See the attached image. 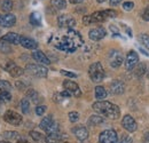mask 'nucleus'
<instances>
[{"mask_svg":"<svg viewBox=\"0 0 149 143\" xmlns=\"http://www.w3.org/2000/svg\"><path fill=\"white\" fill-rule=\"evenodd\" d=\"M93 110L100 116H104L109 119H118L120 116V109L116 104L108 101H97L93 104Z\"/></svg>","mask_w":149,"mask_h":143,"instance_id":"obj_1","label":"nucleus"},{"mask_svg":"<svg viewBox=\"0 0 149 143\" xmlns=\"http://www.w3.org/2000/svg\"><path fill=\"white\" fill-rule=\"evenodd\" d=\"M88 74L93 83H101L106 76L103 67L100 62H95L93 64H91V67L88 69Z\"/></svg>","mask_w":149,"mask_h":143,"instance_id":"obj_2","label":"nucleus"},{"mask_svg":"<svg viewBox=\"0 0 149 143\" xmlns=\"http://www.w3.org/2000/svg\"><path fill=\"white\" fill-rule=\"evenodd\" d=\"M108 18L106 10H100V12H95L91 15H85L83 17V23L85 25H90L92 23H101L103 21H106Z\"/></svg>","mask_w":149,"mask_h":143,"instance_id":"obj_3","label":"nucleus"},{"mask_svg":"<svg viewBox=\"0 0 149 143\" xmlns=\"http://www.w3.org/2000/svg\"><path fill=\"white\" fill-rule=\"evenodd\" d=\"M25 70L29 74L33 77H38V78H46L48 73L47 68H45L41 64H28L25 67Z\"/></svg>","mask_w":149,"mask_h":143,"instance_id":"obj_4","label":"nucleus"},{"mask_svg":"<svg viewBox=\"0 0 149 143\" xmlns=\"http://www.w3.org/2000/svg\"><path fill=\"white\" fill-rule=\"evenodd\" d=\"M108 61H109V64L110 67L113 69H117L119 68L123 62H124V57H123V54L120 53L119 51H116V49H112L108 54Z\"/></svg>","mask_w":149,"mask_h":143,"instance_id":"obj_5","label":"nucleus"},{"mask_svg":"<svg viewBox=\"0 0 149 143\" xmlns=\"http://www.w3.org/2000/svg\"><path fill=\"white\" fill-rule=\"evenodd\" d=\"M3 119H5V121H7L8 124L13 126H19L22 124V120H23L22 116L17 112L13 111V110L6 111L5 115H3Z\"/></svg>","mask_w":149,"mask_h":143,"instance_id":"obj_6","label":"nucleus"},{"mask_svg":"<svg viewBox=\"0 0 149 143\" xmlns=\"http://www.w3.org/2000/svg\"><path fill=\"white\" fill-rule=\"evenodd\" d=\"M139 55L135 51H130L127 55H126V58H125V69L127 71H132L138 64H139Z\"/></svg>","mask_w":149,"mask_h":143,"instance_id":"obj_7","label":"nucleus"},{"mask_svg":"<svg viewBox=\"0 0 149 143\" xmlns=\"http://www.w3.org/2000/svg\"><path fill=\"white\" fill-rule=\"evenodd\" d=\"M117 141H118V136H117L116 131H113V129L103 131L99 136L100 143H116Z\"/></svg>","mask_w":149,"mask_h":143,"instance_id":"obj_8","label":"nucleus"},{"mask_svg":"<svg viewBox=\"0 0 149 143\" xmlns=\"http://www.w3.org/2000/svg\"><path fill=\"white\" fill-rule=\"evenodd\" d=\"M57 24L60 28H68V29H72L76 25V21L74 17H71L70 15L67 14H62L57 17Z\"/></svg>","mask_w":149,"mask_h":143,"instance_id":"obj_9","label":"nucleus"},{"mask_svg":"<svg viewBox=\"0 0 149 143\" xmlns=\"http://www.w3.org/2000/svg\"><path fill=\"white\" fill-rule=\"evenodd\" d=\"M122 126L127 131V132H135L138 125H136V121L134 120V118L130 116V115H125L122 119Z\"/></svg>","mask_w":149,"mask_h":143,"instance_id":"obj_10","label":"nucleus"},{"mask_svg":"<svg viewBox=\"0 0 149 143\" xmlns=\"http://www.w3.org/2000/svg\"><path fill=\"white\" fill-rule=\"evenodd\" d=\"M106 36H107V31H106V29L102 28V26L94 28L92 30H90V32H88L90 39L93 40V41H99V40L103 39Z\"/></svg>","mask_w":149,"mask_h":143,"instance_id":"obj_11","label":"nucleus"},{"mask_svg":"<svg viewBox=\"0 0 149 143\" xmlns=\"http://www.w3.org/2000/svg\"><path fill=\"white\" fill-rule=\"evenodd\" d=\"M16 23V16L12 13H7L5 15L0 16V26L1 28H10L15 25Z\"/></svg>","mask_w":149,"mask_h":143,"instance_id":"obj_12","label":"nucleus"},{"mask_svg":"<svg viewBox=\"0 0 149 143\" xmlns=\"http://www.w3.org/2000/svg\"><path fill=\"white\" fill-rule=\"evenodd\" d=\"M63 87L64 90L70 92L71 94H74L76 97H80L81 95V90L79 88V86L74 83V81H71V80H64L63 81Z\"/></svg>","mask_w":149,"mask_h":143,"instance_id":"obj_13","label":"nucleus"},{"mask_svg":"<svg viewBox=\"0 0 149 143\" xmlns=\"http://www.w3.org/2000/svg\"><path fill=\"white\" fill-rule=\"evenodd\" d=\"M72 133L79 141H84L88 137V131L85 126H77L72 128Z\"/></svg>","mask_w":149,"mask_h":143,"instance_id":"obj_14","label":"nucleus"},{"mask_svg":"<svg viewBox=\"0 0 149 143\" xmlns=\"http://www.w3.org/2000/svg\"><path fill=\"white\" fill-rule=\"evenodd\" d=\"M0 41L13 44V45H19V41H21V36L15 33V32H8L7 35H5V36H2L0 38Z\"/></svg>","mask_w":149,"mask_h":143,"instance_id":"obj_15","label":"nucleus"},{"mask_svg":"<svg viewBox=\"0 0 149 143\" xmlns=\"http://www.w3.org/2000/svg\"><path fill=\"white\" fill-rule=\"evenodd\" d=\"M19 45H22L26 49H32V51H36L38 47L37 41L33 40V39H31V38H29V37H21Z\"/></svg>","mask_w":149,"mask_h":143,"instance_id":"obj_16","label":"nucleus"},{"mask_svg":"<svg viewBox=\"0 0 149 143\" xmlns=\"http://www.w3.org/2000/svg\"><path fill=\"white\" fill-rule=\"evenodd\" d=\"M32 57H33L35 61H37L38 63H40L41 65H44V64L45 65H48L51 63V60L42 53L41 51H38V49H36L35 52H32Z\"/></svg>","mask_w":149,"mask_h":143,"instance_id":"obj_17","label":"nucleus"},{"mask_svg":"<svg viewBox=\"0 0 149 143\" xmlns=\"http://www.w3.org/2000/svg\"><path fill=\"white\" fill-rule=\"evenodd\" d=\"M125 90V85L120 81V80H113L110 85V92L111 94L115 95H119V94H123Z\"/></svg>","mask_w":149,"mask_h":143,"instance_id":"obj_18","label":"nucleus"},{"mask_svg":"<svg viewBox=\"0 0 149 143\" xmlns=\"http://www.w3.org/2000/svg\"><path fill=\"white\" fill-rule=\"evenodd\" d=\"M94 94H95V99L97 101H103L106 97H107V90H104V87L102 86H96L95 90H94Z\"/></svg>","mask_w":149,"mask_h":143,"instance_id":"obj_19","label":"nucleus"},{"mask_svg":"<svg viewBox=\"0 0 149 143\" xmlns=\"http://www.w3.org/2000/svg\"><path fill=\"white\" fill-rule=\"evenodd\" d=\"M145 73H147V65H146L145 63H139V64L135 67L134 74H135L138 78H141L142 76H145Z\"/></svg>","mask_w":149,"mask_h":143,"instance_id":"obj_20","label":"nucleus"},{"mask_svg":"<svg viewBox=\"0 0 149 143\" xmlns=\"http://www.w3.org/2000/svg\"><path fill=\"white\" fill-rule=\"evenodd\" d=\"M53 123H54V119H53V117L49 115V116L44 117V119L40 121V125L39 126H40V128H41V129H44V131H45V129H47L49 126L52 125Z\"/></svg>","mask_w":149,"mask_h":143,"instance_id":"obj_21","label":"nucleus"},{"mask_svg":"<svg viewBox=\"0 0 149 143\" xmlns=\"http://www.w3.org/2000/svg\"><path fill=\"white\" fill-rule=\"evenodd\" d=\"M104 121V118L102 117V116H100V115H94V116H91L90 117V119H88V124L92 126H95V125H100V124H102Z\"/></svg>","mask_w":149,"mask_h":143,"instance_id":"obj_22","label":"nucleus"},{"mask_svg":"<svg viewBox=\"0 0 149 143\" xmlns=\"http://www.w3.org/2000/svg\"><path fill=\"white\" fill-rule=\"evenodd\" d=\"M51 3L57 10H63L67 8V1L65 0H52Z\"/></svg>","mask_w":149,"mask_h":143,"instance_id":"obj_23","label":"nucleus"},{"mask_svg":"<svg viewBox=\"0 0 149 143\" xmlns=\"http://www.w3.org/2000/svg\"><path fill=\"white\" fill-rule=\"evenodd\" d=\"M8 73H9L13 78H19V77H21V76L24 73V69L19 68L17 65H14V67L8 71Z\"/></svg>","mask_w":149,"mask_h":143,"instance_id":"obj_24","label":"nucleus"},{"mask_svg":"<svg viewBox=\"0 0 149 143\" xmlns=\"http://www.w3.org/2000/svg\"><path fill=\"white\" fill-rule=\"evenodd\" d=\"M2 137L8 140V141H12V140H16L19 137V133L15 132V131H6L2 133Z\"/></svg>","mask_w":149,"mask_h":143,"instance_id":"obj_25","label":"nucleus"},{"mask_svg":"<svg viewBox=\"0 0 149 143\" xmlns=\"http://www.w3.org/2000/svg\"><path fill=\"white\" fill-rule=\"evenodd\" d=\"M30 23L32 24V25H40L41 24V16H40V14L37 13V12H35V13H31V15H30Z\"/></svg>","mask_w":149,"mask_h":143,"instance_id":"obj_26","label":"nucleus"},{"mask_svg":"<svg viewBox=\"0 0 149 143\" xmlns=\"http://www.w3.org/2000/svg\"><path fill=\"white\" fill-rule=\"evenodd\" d=\"M13 1L12 0H3L2 2H1V6H0V8L3 10V12H7V13H9L12 9H13Z\"/></svg>","mask_w":149,"mask_h":143,"instance_id":"obj_27","label":"nucleus"},{"mask_svg":"<svg viewBox=\"0 0 149 143\" xmlns=\"http://www.w3.org/2000/svg\"><path fill=\"white\" fill-rule=\"evenodd\" d=\"M19 108H21L23 113H29V111H30V102H29V100L28 99H23L19 102Z\"/></svg>","mask_w":149,"mask_h":143,"instance_id":"obj_28","label":"nucleus"},{"mask_svg":"<svg viewBox=\"0 0 149 143\" xmlns=\"http://www.w3.org/2000/svg\"><path fill=\"white\" fill-rule=\"evenodd\" d=\"M26 97L31 99V101H32V102H35V103H37L38 101H39V99H40L39 94H38L36 90H28V93H26Z\"/></svg>","mask_w":149,"mask_h":143,"instance_id":"obj_29","label":"nucleus"},{"mask_svg":"<svg viewBox=\"0 0 149 143\" xmlns=\"http://www.w3.org/2000/svg\"><path fill=\"white\" fill-rule=\"evenodd\" d=\"M12 84L6 80H0V92H10Z\"/></svg>","mask_w":149,"mask_h":143,"instance_id":"obj_30","label":"nucleus"},{"mask_svg":"<svg viewBox=\"0 0 149 143\" xmlns=\"http://www.w3.org/2000/svg\"><path fill=\"white\" fill-rule=\"evenodd\" d=\"M12 100V95L9 92H0V102L7 103Z\"/></svg>","mask_w":149,"mask_h":143,"instance_id":"obj_31","label":"nucleus"},{"mask_svg":"<svg viewBox=\"0 0 149 143\" xmlns=\"http://www.w3.org/2000/svg\"><path fill=\"white\" fill-rule=\"evenodd\" d=\"M139 40H140V42H141L145 47H147L149 49V35H147V33H141V35L139 36Z\"/></svg>","mask_w":149,"mask_h":143,"instance_id":"obj_32","label":"nucleus"},{"mask_svg":"<svg viewBox=\"0 0 149 143\" xmlns=\"http://www.w3.org/2000/svg\"><path fill=\"white\" fill-rule=\"evenodd\" d=\"M30 136L36 141V142H40L42 140H45V137L42 136V134H40L39 132H36V131H32L30 132Z\"/></svg>","mask_w":149,"mask_h":143,"instance_id":"obj_33","label":"nucleus"},{"mask_svg":"<svg viewBox=\"0 0 149 143\" xmlns=\"http://www.w3.org/2000/svg\"><path fill=\"white\" fill-rule=\"evenodd\" d=\"M45 132H46L47 134H56V133H58V125L54 121L47 129H45Z\"/></svg>","mask_w":149,"mask_h":143,"instance_id":"obj_34","label":"nucleus"},{"mask_svg":"<svg viewBox=\"0 0 149 143\" xmlns=\"http://www.w3.org/2000/svg\"><path fill=\"white\" fill-rule=\"evenodd\" d=\"M69 120L71 121V123H76V121H78L79 120V113L77 112V111H71V112H69Z\"/></svg>","mask_w":149,"mask_h":143,"instance_id":"obj_35","label":"nucleus"},{"mask_svg":"<svg viewBox=\"0 0 149 143\" xmlns=\"http://www.w3.org/2000/svg\"><path fill=\"white\" fill-rule=\"evenodd\" d=\"M133 7H134V3L132 2V1H126V2H124L123 3V9L124 10H126V12H130L133 9Z\"/></svg>","mask_w":149,"mask_h":143,"instance_id":"obj_36","label":"nucleus"},{"mask_svg":"<svg viewBox=\"0 0 149 143\" xmlns=\"http://www.w3.org/2000/svg\"><path fill=\"white\" fill-rule=\"evenodd\" d=\"M46 110H47L46 106H38L36 107V113H37V116H42L46 112Z\"/></svg>","mask_w":149,"mask_h":143,"instance_id":"obj_37","label":"nucleus"},{"mask_svg":"<svg viewBox=\"0 0 149 143\" xmlns=\"http://www.w3.org/2000/svg\"><path fill=\"white\" fill-rule=\"evenodd\" d=\"M116 143H133V142H132V139H131L129 135H123Z\"/></svg>","mask_w":149,"mask_h":143,"instance_id":"obj_38","label":"nucleus"},{"mask_svg":"<svg viewBox=\"0 0 149 143\" xmlns=\"http://www.w3.org/2000/svg\"><path fill=\"white\" fill-rule=\"evenodd\" d=\"M0 51L2 53H10V47L6 46V42H0Z\"/></svg>","mask_w":149,"mask_h":143,"instance_id":"obj_39","label":"nucleus"},{"mask_svg":"<svg viewBox=\"0 0 149 143\" xmlns=\"http://www.w3.org/2000/svg\"><path fill=\"white\" fill-rule=\"evenodd\" d=\"M61 74H63V76H65V77H69V78H76L77 77V74L74 73V72H70V71H65V70H61Z\"/></svg>","mask_w":149,"mask_h":143,"instance_id":"obj_40","label":"nucleus"},{"mask_svg":"<svg viewBox=\"0 0 149 143\" xmlns=\"http://www.w3.org/2000/svg\"><path fill=\"white\" fill-rule=\"evenodd\" d=\"M15 86H16L19 90L25 88V85H24V83H22V81H16V83H15Z\"/></svg>","mask_w":149,"mask_h":143,"instance_id":"obj_41","label":"nucleus"},{"mask_svg":"<svg viewBox=\"0 0 149 143\" xmlns=\"http://www.w3.org/2000/svg\"><path fill=\"white\" fill-rule=\"evenodd\" d=\"M142 18H143L145 21H148L149 22V8H147V9L143 12V14H142Z\"/></svg>","mask_w":149,"mask_h":143,"instance_id":"obj_42","label":"nucleus"},{"mask_svg":"<svg viewBox=\"0 0 149 143\" xmlns=\"http://www.w3.org/2000/svg\"><path fill=\"white\" fill-rule=\"evenodd\" d=\"M60 95H61V96H63V97H70V96H71V93L64 90L63 92H61V93H60Z\"/></svg>","mask_w":149,"mask_h":143,"instance_id":"obj_43","label":"nucleus"},{"mask_svg":"<svg viewBox=\"0 0 149 143\" xmlns=\"http://www.w3.org/2000/svg\"><path fill=\"white\" fill-rule=\"evenodd\" d=\"M109 2H110V6H117L122 2V0H109Z\"/></svg>","mask_w":149,"mask_h":143,"instance_id":"obj_44","label":"nucleus"},{"mask_svg":"<svg viewBox=\"0 0 149 143\" xmlns=\"http://www.w3.org/2000/svg\"><path fill=\"white\" fill-rule=\"evenodd\" d=\"M110 30L113 32V35H118V29H116V26L113 25H110Z\"/></svg>","mask_w":149,"mask_h":143,"instance_id":"obj_45","label":"nucleus"},{"mask_svg":"<svg viewBox=\"0 0 149 143\" xmlns=\"http://www.w3.org/2000/svg\"><path fill=\"white\" fill-rule=\"evenodd\" d=\"M70 2L71 3H80V2H83V0H70Z\"/></svg>","mask_w":149,"mask_h":143,"instance_id":"obj_46","label":"nucleus"},{"mask_svg":"<svg viewBox=\"0 0 149 143\" xmlns=\"http://www.w3.org/2000/svg\"><path fill=\"white\" fill-rule=\"evenodd\" d=\"M145 140H146L147 142H149V132H148V133H146V134H145Z\"/></svg>","mask_w":149,"mask_h":143,"instance_id":"obj_47","label":"nucleus"},{"mask_svg":"<svg viewBox=\"0 0 149 143\" xmlns=\"http://www.w3.org/2000/svg\"><path fill=\"white\" fill-rule=\"evenodd\" d=\"M17 143H29V142L25 141V140H19V141H17Z\"/></svg>","mask_w":149,"mask_h":143,"instance_id":"obj_48","label":"nucleus"},{"mask_svg":"<svg viewBox=\"0 0 149 143\" xmlns=\"http://www.w3.org/2000/svg\"><path fill=\"white\" fill-rule=\"evenodd\" d=\"M96 1H97V2H99V3H102V2H104V1H106V0H96Z\"/></svg>","mask_w":149,"mask_h":143,"instance_id":"obj_49","label":"nucleus"},{"mask_svg":"<svg viewBox=\"0 0 149 143\" xmlns=\"http://www.w3.org/2000/svg\"><path fill=\"white\" fill-rule=\"evenodd\" d=\"M0 143H10L9 141H0Z\"/></svg>","mask_w":149,"mask_h":143,"instance_id":"obj_50","label":"nucleus"},{"mask_svg":"<svg viewBox=\"0 0 149 143\" xmlns=\"http://www.w3.org/2000/svg\"><path fill=\"white\" fill-rule=\"evenodd\" d=\"M146 74H147V77H148V79H149V69L147 70V73H146Z\"/></svg>","mask_w":149,"mask_h":143,"instance_id":"obj_51","label":"nucleus"},{"mask_svg":"<svg viewBox=\"0 0 149 143\" xmlns=\"http://www.w3.org/2000/svg\"><path fill=\"white\" fill-rule=\"evenodd\" d=\"M61 143H68V142H61Z\"/></svg>","mask_w":149,"mask_h":143,"instance_id":"obj_52","label":"nucleus"},{"mask_svg":"<svg viewBox=\"0 0 149 143\" xmlns=\"http://www.w3.org/2000/svg\"><path fill=\"white\" fill-rule=\"evenodd\" d=\"M0 16H1V15H0Z\"/></svg>","mask_w":149,"mask_h":143,"instance_id":"obj_53","label":"nucleus"}]
</instances>
